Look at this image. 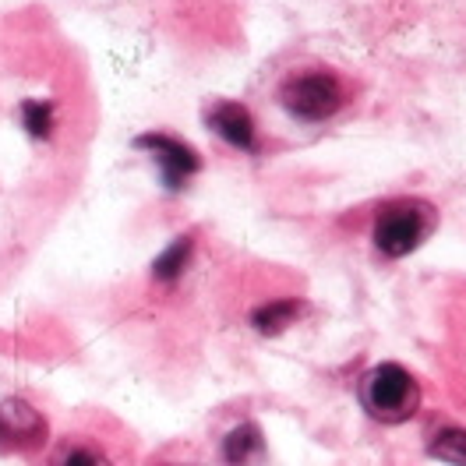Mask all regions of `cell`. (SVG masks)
<instances>
[{
	"mask_svg": "<svg viewBox=\"0 0 466 466\" xmlns=\"http://www.w3.org/2000/svg\"><path fill=\"white\" fill-rule=\"evenodd\" d=\"M360 403L381 424H403L420 407V385L403 364L385 360L360 381Z\"/></svg>",
	"mask_w": 466,
	"mask_h": 466,
	"instance_id": "obj_1",
	"label": "cell"
},
{
	"mask_svg": "<svg viewBox=\"0 0 466 466\" xmlns=\"http://www.w3.org/2000/svg\"><path fill=\"white\" fill-rule=\"evenodd\" d=\"M279 103L293 120L319 124L347 103V92H343V82L329 71H297L279 86Z\"/></svg>",
	"mask_w": 466,
	"mask_h": 466,
	"instance_id": "obj_2",
	"label": "cell"
},
{
	"mask_svg": "<svg viewBox=\"0 0 466 466\" xmlns=\"http://www.w3.org/2000/svg\"><path fill=\"white\" fill-rule=\"evenodd\" d=\"M431 230V208L424 202H392L375 219V248L385 258H407Z\"/></svg>",
	"mask_w": 466,
	"mask_h": 466,
	"instance_id": "obj_3",
	"label": "cell"
},
{
	"mask_svg": "<svg viewBox=\"0 0 466 466\" xmlns=\"http://www.w3.org/2000/svg\"><path fill=\"white\" fill-rule=\"evenodd\" d=\"M135 146L152 156V163L159 167V180H163V187H167L170 195L184 191V184L202 170V156L187 146V142L174 138V135L148 131V135H138V138H135Z\"/></svg>",
	"mask_w": 466,
	"mask_h": 466,
	"instance_id": "obj_4",
	"label": "cell"
},
{
	"mask_svg": "<svg viewBox=\"0 0 466 466\" xmlns=\"http://www.w3.org/2000/svg\"><path fill=\"white\" fill-rule=\"evenodd\" d=\"M43 438H46V420L32 403L18 396L0 403V449H29Z\"/></svg>",
	"mask_w": 466,
	"mask_h": 466,
	"instance_id": "obj_5",
	"label": "cell"
},
{
	"mask_svg": "<svg viewBox=\"0 0 466 466\" xmlns=\"http://www.w3.org/2000/svg\"><path fill=\"white\" fill-rule=\"evenodd\" d=\"M208 127L227 142V146L240 148V152H255L258 148V127H255V116L248 114L240 103H216L208 114Z\"/></svg>",
	"mask_w": 466,
	"mask_h": 466,
	"instance_id": "obj_6",
	"label": "cell"
},
{
	"mask_svg": "<svg viewBox=\"0 0 466 466\" xmlns=\"http://www.w3.org/2000/svg\"><path fill=\"white\" fill-rule=\"evenodd\" d=\"M262 452H265L262 428L251 424V420H244V424L230 428L227 438H223V460H227L230 466H251Z\"/></svg>",
	"mask_w": 466,
	"mask_h": 466,
	"instance_id": "obj_7",
	"label": "cell"
},
{
	"mask_svg": "<svg viewBox=\"0 0 466 466\" xmlns=\"http://www.w3.org/2000/svg\"><path fill=\"white\" fill-rule=\"evenodd\" d=\"M300 315V300L297 297H279V300H268L262 308H255L251 311V325L265 332V336H276V332H283L287 325H293Z\"/></svg>",
	"mask_w": 466,
	"mask_h": 466,
	"instance_id": "obj_8",
	"label": "cell"
},
{
	"mask_svg": "<svg viewBox=\"0 0 466 466\" xmlns=\"http://www.w3.org/2000/svg\"><path fill=\"white\" fill-rule=\"evenodd\" d=\"M191 251H195V240L191 237H177L167 251H159V258L152 262V279L156 283H177L184 276V268L191 262Z\"/></svg>",
	"mask_w": 466,
	"mask_h": 466,
	"instance_id": "obj_9",
	"label": "cell"
},
{
	"mask_svg": "<svg viewBox=\"0 0 466 466\" xmlns=\"http://www.w3.org/2000/svg\"><path fill=\"white\" fill-rule=\"evenodd\" d=\"M428 456L449 466H466V428L449 424V428L435 431L428 438Z\"/></svg>",
	"mask_w": 466,
	"mask_h": 466,
	"instance_id": "obj_10",
	"label": "cell"
},
{
	"mask_svg": "<svg viewBox=\"0 0 466 466\" xmlns=\"http://www.w3.org/2000/svg\"><path fill=\"white\" fill-rule=\"evenodd\" d=\"M22 127L32 138H50L54 135V103L50 99H25L22 103Z\"/></svg>",
	"mask_w": 466,
	"mask_h": 466,
	"instance_id": "obj_11",
	"label": "cell"
},
{
	"mask_svg": "<svg viewBox=\"0 0 466 466\" xmlns=\"http://www.w3.org/2000/svg\"><path fill=\"white\" fill-rule=\"evenodd\" d=\"M54 466H110V460L88 441H67L54 456Z\"/></svg>",
	"mask_w": 466,
	"mask_h": 466,
	"instance_id": "obj_12",
	"label": "cell"
},
{
	"mask_svg": "<svg viewBox=\"0 0 466 466\" xmlns=\"http://www.w3.org/2000/svg\"><path fill=\"white\" fill-rule=\"evenodd\" d=\"M167 466H187V463H167Z\"/></svg>",
	"mask_w": 466,
	"mask_h": 466,
	"instance_id": "obj_13",
	"label": "cell"
}]
</instances>
